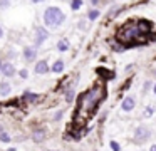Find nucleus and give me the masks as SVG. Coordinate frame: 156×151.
I'll list each match as a JSON object with an SVG mask.
<instances>
[{
  "instance_id": "nucleus-1",
  "label": "nucleus",
  "mask_w": 156,
  "mask_h": 151,
  "mask_svg": "<svg viewBox=\"0 0 156 151\" xmlns=\"http://www.w3.org/2000/svg\"><path fill=\"white\" fill-rule=\"evenodd\" d=\"M153 25L148 20H131L118 29L116 39L122 44H144Z\"/></svg>"
},
{
  "instance_id": "nucleus-2",
  "label": "nucleus",
  "mask_w": 156,
  "mask_h": 151,
  "mask_svg": "<svg viewBox=\"0 0 156 151\" xmlns=\"http://www.w3.org/2000/svg\"><path fill=\"white\" fill-rule=\"evenodd\" d=\"M64 20H66L64 12L61 9H57V7H49L44 12V22L49 27H59Z\"/></svg>"
},
{
  "instance_id": "nucleus-3",
  "label": "nucleus",
  "mask_w": 156,
  "mask_h": 151,
  "mask_svg": "<svg viewBox=\"0 0 156 151\" xmlns=\"http://www.w3.org/2000/svg\"><path fill=\"white\" fill-rule=\"evenodd\" d=\"M148 138H151V129L146 126H138L134 131V141L136 143H144Z\"/></svg>"
},
{
  "instance_id": "nucleus-4",
  "label": "nucleus",
  "mask_w": 156,
  "mask_h": 151,
  "mask_svg": "<svg viewBox=\"0 0 156 151\" xmlns=\"http://www.w3.org/2000/svg\"><path fill=\"white\" fill-rule=\"evenodd\" d=\"M47 37H49V32H47V30L42 29V27H39V29L35 30V47L42 45V44L47 40Z\"/></svg>"
},
{
  "instance_id": "nucleus-5",
  "label": "nucleus",
  "mask_w": 156,
  "mask_h": 151,
  "mask_svg": "<svg viewBox=\"0 0 156 151\" xmlns=\"http://www.w3.org/2000/svg\"><path fill=\"white\" fill-rule=\"evenodd\" d=\"M134 106H136V101L133 96H126L121 102V109L124 111V113H131V111L134 109Z\"/></svg>"
},
{
  "instance_id": "nucleus-6",
  "label": "nucleus",
  "mask_w": 156,
  "mask_h": 151,
  "mask_svg": "<svg viewBox=\"0 0 156 151\" xmlns=\"http://www.w3.org/2000/svg\"><path fill=\"white\" fill-rule=\"evenodd\" d=\"M0 72L4 74L5 77H12V76H15V67L12 66L10 62H5V64H2V67H0Z\"/></svg>"
},
{
  "instance_id": "nucleus-7",
  "label": "nucleus",
  "mask_w": 156,
  "mask_h": 151,
  "mask_svg": "<svg viewBox=\"0 0 156 151\" xmlns=\"http://www.w3.org/2000/svg\"><path fill=\"white\" fill-rule=\"evenodd\" d=\"M24 57H25V60H34L37 57V47H25Z\"/></svg>"
},
{
  "instance_id": "nucleus-8",
  "label": "nucleus",
  "mask_w": 156,
  "mask_h": 151,
  "mask_svg": "<svg viewBox=\"0 0 156 151\" xmlns=\"http://www.w3.org/2000/svg\"><path fill=\"white\" fill-rule=\"evenodd\" d=\"M49 64L45 62V60H39L37 64H35V72L37 74H47L49 72Z\"/></svg>"
},
{
  "instance_id": "nucleus-9",
  "label": "nucleus",
  "mask_w": 156,
  "mask_h": 151,
  "mask_svg": "<svg viewBox=\"0 0 156 151\" xmlns=\"http://www.w3.org/2000/svg\"><path fill=\"white\" fill-rule=\"evenodd\" d=\"M10 91H12V87H10V84L9 82H0V96H9L10 94Z\"/></svg>"
},
{
  "instance_id": "nucleus-10",
  "label": "nucleus",
  "mask_w": 156,
  "mask_h": 151,
  "mask_svg": "<svg viewBox=\"0 0 156 151\" xmlns=\"http://www.w3.org/2000/svg\"><path fill=\"white\" fill-rule=\"evenodd\" d=\"M62 70H64V62H62L61 59H59V60H55V62H54V66H52V72L61 74Z\"/></svg>"
},
{
  "instance_id": "nucleus-11",
  "label": "nucleus",
  "mask_w": 156,
  "mask_h": 151,
  "mask_svg": "<svg viewBox=\"0 0 156 151\" xmlns=\"http://www.w3.org/2000/svg\"><path fill=\"white\" fill-rule=\"evenodd\" d=\"M57 49L61 50V52H66V50L69 49V42L66 39H62V40H59L57 42Z\"/></svg>"
},
{
  "instance_id": "nucleus-12",
  "label": "nucleus",
  "mask_w": 156,
  "mask_h": 151,
  "mask_svg": "<svg viewBox=\"0 0 156 151\" xmlns=\"http://www.w3.org/2000/svg\"><path fill=\"white\" fill-rule=\"evenodd\" d=\"M82 3H84L82 0H71V9L72 10H79L82 7Z\"/></svg>"
},
{
  "instance_id": "nucleus-13",
  "label": "nucleus",
  "mask_w": 156,
  "mask_h": 151,
  "mask_svg": "<svg viewBox=\"0 0 156 151\" xmlns=\"http://www.w3.org/2000/svg\"><path fill=\"white\" fill-rule=\"evenodd\" d=\"M44 136H45V133L42 129H39V131H35V133H34V139L35 141H42V139H44Z\"/></svg>"
},
{
  "instance_id": "nucleus-14",
  "label": "nucleus",
  "mask_w": 156,
  "mask_h": 151,
  "mask_svg": "<svg viewBox=\"0 0 156 151\" xmlns=\"http://www.w3.org/2000/svg\"><path fill=\"white\" fill-rule=\"evenodd\" d=\"M37 94H34V92H30V94H25V101H29V102H35V101H37Z\"/></svg>"
},
{
  "instance_id": "nucleus-15",
  "label": "nucleus",
  "mask_w": 156,
  "mask_h": 151,
  "mask_svg": "<svg viewBox=\"0 0 156 151\" xmlns=\"http://www.w3.org/2000/svg\"><path fill=\"white\" fill-rule=\"evenodd\" d=\"M10 139H12V138L9 136L7 133H4V131L0 133V141H2V143H10Z\"/></svg>"
},
{
  "instance_id": "nucleus-16",
  "label": "nucleus",
  "mask_w": 156,
  "mask_h": 151,
  "mask_svg": "<svg viewBox=\"0 0 156 151\" xmlns=\"http://www.w3.org/2000/svg\"><path fill=\"white\" fill-rule=\"evenodd\" d=\"M87 17H89V20H96L99 17V12L98 10H91V12L87 13Z\"/></svg>"
},
{
  "instance_id": "nucleus-17",
  "label": "nucleus",
  "mask_w": 156,
  "mask_h": 151,
  "mask_svg": "<svg viewBox=\"0 0 156 151\" xmlns=\"http://www.w3.org/2000/svg\"><path fill=\"white\" fill-rule=\"evenodd\" d=\"M109 146H111V149H112V151H121V146H119V144L116 143V141H111V143H109Z\"/></svg>"
},
{
  "instance_id": "nucleus-18",
  "label": "nucleus",
  "mask_w": 156,
  "mask_h": 151,
  "mask_svg": "<svg viewBox=\"0 0 156 151\" xmlns=\"http://www.w3.org/2000/svg\"><path fill=\"white\" fill-rule=\"evenodd\" d=\"M74 99V91H67V94H66V101H67V102H71V101Z\"/></svg>"
},
{
  "instance_id": "nucleus-19",
  "label": "nucleus",
  "mask_w": 156,
  "mask_h": 151,
  "mask_svg": "<svg viewBox=\"0 0 156 151\" xmlns=\"http://www.w3.org/2000/svg\"><path fill=\"white\" fill-rule=\"evenodd\" d=\"M153 113H154V107H153V106H148V107H146L144 116H146V117H149V116H153Z\"/></svg>"
},
{
  "instance_id": "nucleus-20",
  "label": "nucleus",
  "mask_w": 156,
  "mask_h": 151,
  "mask_svg": "<svg viewBox=\"0 0 156 151\" xmlns=\"http://www.w3.org/2000/svg\"><path fill=\"white\" fill-rule=\"evenodd\" d=\"M9 7V0H0V9H7Z\"/></svg>"
},
{
  "instance_id": "nucleus-21",
  "label": "nucleus",
  "mask_w": 156,
  "mask_h": 151,
  "mask_svg": "<svg viewBox=\"0 0 156 151\" xmlns=\"http://www.w3.org/2000/svg\"><path fill=\"white\" fill-rule=\"evenodd\" d=\"M61 117H62V111H59V113H55V114H54V119H55V121L61 119Z\"/></svg>"
},
{
  "instance_id": "nucleus-22",
  "label": "nucleus",
  "mask_w": 156,
  "mask_h": 151,
  "mask_svg": "<svg viewBox=\"0 0 156 151\" xmlns=\"http://www.w3.org/2000/svg\"><path fill=\"white\" fill-rule=\"evenodd\" d=\"M20 76H22V77H27V70L22 69V70H20Z\"/></svg>"
},
{
  "instance_id": "nucleus-23",
  "label": "nucleus",
  "mask_w": 156,
  "mask_h": 151,
  "mask_svg": "<svg viewBox=\"0 0 156 151\" xmlns=\"http://www.w3.org/2000/svg\"><path fill=\"white\" fill-rule=\"evenodd\" d=\"M149 151H156V144H153V146L149 148Z\"/></svg>"
},
{
  "instance_id": "nucleus-24",
  "label": "nucleus",
  "mask_w": 156,
  "mask_h": 151,
  "mask_svg": "<svg viewBox=\"0 0 156 151\" xmlns=\"http://www.w3.org/2000/svg\"><path fill=\"white\" fill-rule=\"evenodd\" d=\"M4 37V30H2V27H0V39Z\"/></svg>"
},
{
  "instance_id": "nucleus-25",
  "label": "nucleus",
  "mask_w": 156,
  "mask_h": 151,
  "mask_svg": "<svg viewBox=\"0 0 156 151\" xmlns=\"http://www.w3.org/2000/svg\"><path fill=\"white\" fill-rule=\"evenodd\" d=\"M34 3H41V2H44V0H32Z\"/></svg>"
},
{
  "instance_id": "nucleus-26",
  "label": "nucleus",
  "mask_w": 156,
  "mask_h": 151,
  "mask_svg": "<svg viewBox=\"0 0 156 151\" xmlns=\"http://www.w3.org/2000/svg\"><path fill=\"white\" fill-rule=\"evenodd\" d=\"M91 2H92V5H96V3L99 2V0H91Z\"/></svg>"
},
{
  "instance_id": "nucleus-27",
  "label": "nucleus",
  "mask_w": 156,
  "mask_h": 151,
  "mask_svg": "<svg viewBox=\"0 0 156 151\" xmlns=\"http://www.w3.org/2000/svg\"><path fill=\"white\" fill-rule=\"evenodd\" d=\"M2 131H4V126H2V124H0V133H2Z\"/></svg>"
},
{
  "instance_id": "nucleus-28",
  "label": "nucleus",
  "mask_w": 156,
  "mask_h": 151,
  "mask_svg": "<svg viewBox=\"0 0 156 151\" xmlns=\"http://www.w3.org/2000/svg\"><path fill=\"white\" fill-rule=\"evenodd\" d=\"M153 91H154V94H156V84H154V87H153Z\"/></svg>"
},
{
  "instance_id": "nucleus-29",
  "label": "nucleus",
  "mask_w": 156,
  "mask_h": 151,
  "mask_svg": "<svg viewBox=\"0 0 156 151\" xmlns=\"http://www.w3.org/2000/svg\"><path fill=\"white\" fill-rule=\"evenodd\" d=\"M0 67H2V62H0Z\"/></svg>"
},
{
  "instance_id": "nucleus-30",
  "label": "nucleus",
  "mask_w": 156,
  "mask_h": 151,
  "mask_svg": "<svg viewBox=\"0 0 156 151\" xmlns=\"http://www.w3.org/2000/svg\"><path fill=\"white\" fill-rule=\"evenodd\" d=\"M154 74H156V72H154Z\"/></svg>"
}]
</instances>
